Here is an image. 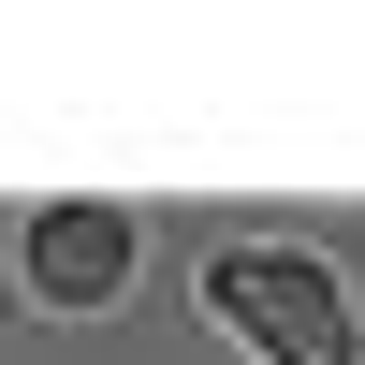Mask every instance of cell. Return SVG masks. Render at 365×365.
<instances>
[{
	"label": "cell",
	"mask_w": 365,
	"mask_h": 365,
	"mask_svg": "<svg viewBox=\"0 0 365 365\" xmlns=\"http://www.w3.org/2000/svg\"><path fill=\"white\" fill-rule=\"evenodd\" d=\"M205 292H220V307L249 322L278 365H351V307H336V278H322L307 249H234Z\"/></svg>",
	"instance_id": "6da1fadb"
},
{
	"label": "cell",
	"mask_w": 365,
	"mask_h": 365,
	"mask_svg": "<svg viewBox=\"0 0 365 365\" xmlns=\"http://www.w3.org/2000/svg\"><path fill=\"white\" fill-rule=\"evenodd\" d=\"M29 278H44V307H103V292L132 278V220H117V205H58V220H29Z\"/></svg>",
	"instance_id": "7a4b0ae2"
}]
</instances>
